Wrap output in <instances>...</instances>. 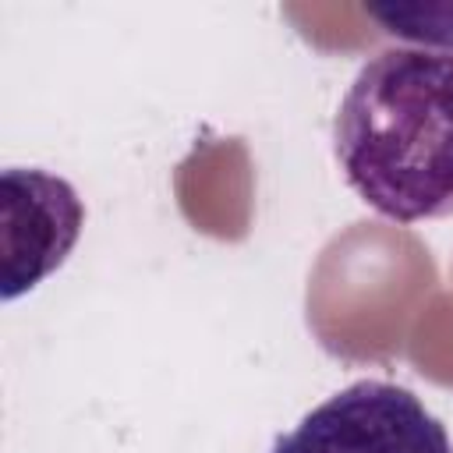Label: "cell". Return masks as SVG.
I'll return each instance as SVG.
<instances>
[{
  "mask_svg": "<svg viewBox=\"0 0 453 453\" xmlns=\"http://www.w3.org/2000/svg\"><path fill=\"white\" fill-rule=\"evenodd\" d=\"M273 453H453V442L411 389L361 379L311 407Z\"/></svg>",
  "mask_w": 453,
  "mask_h": 453,
  "instance_id": "cell-2",
  "label": "cell"
},
{
  "mask_svg": "<svg viewBox=\"0 0 453 453\" xmlns=\"http://www.w3.org/2000/svg\"><path fill=\"white\" fill-rule=\"evenodd\" d=\"M333 152L343 180L379 216H453V50L375 53L336 110Z\"/></svg>",
  "mask_w": 453,
  "mask_h": 453,
  "instance_id": "cell-1",
  "label": "cell"
},
{
  "mask_svg": "<svg viewBox=\"0 0 453 453\" xmlns=\"http://www.w3.org/2000/svg\"><path fill=\"white\" fill-rule=\"evenodd\" d=\"M368 14L400 39L453 50V7H368Z\"/></svg>",
  "mask_w": 453,
  "mask_h": 453,
  "instance_id": "cell-4",
  "label": "cell"
},
{
  "mask_svg": "<svg viewBox=\"0 0 453 453\" xmlns=\"http://www.w3.org/2000/svg\"><path fill=\"white\" fill-rule=\"evenodd\" d=\"M4 297L32 290L50 276L78 241L85 209L78 191L46 170H4Z\"/></svg>",
  "mask_w": 453,
  "mask_h": 453,
  "instance_id": "cell-3",
  "label": "cell"
}]
</instances>
